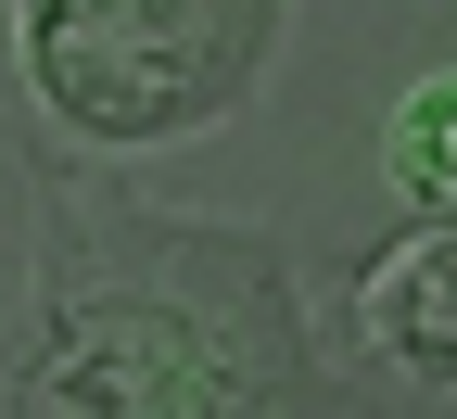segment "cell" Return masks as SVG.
I'll return each mask as SVG.
<instances>
[{
    "label": "cell",
    "instance_id": "cell-1",
    "mask_svg": "<svg viewBox=\"0 0 457 419\" xmlns=\"http://www.w3.org/2000/svg\"><path fill=\"white\" fill-rule=\"evenodd\" d=\"M26 204L38 292L0 343V419H356L267 229L128 204L64 153H26Z\"/></svg>",
    "mask_w": 457,
    "mask_h": 419
},
{
    "label": "cell",
    "instance_id": "cell-2",
    "mask_svg": "<svg viewBox=\"0 0 457 419\" xmlns=\"http://www.w3.org/2000/svg\"><path fill=\"white\" fill-rule=\"evenodd\" d=\"M293 0H13L26 89L89 153H153L267 89Z\"/></svg>",
    "mask_w": 457,
    "mask_h": 419
},
{
    "label": "cell",
    "instance_id": "cell-3",
    "mask_svg": "<svg viewBox=\"0 0 457 419\" xmlns=\"http://www.w3.org/2000/svg\"><path fill=\"white\" fill-rule=\"evenodd\" d=\"M343 343L420 394H457V229H394L343 292Z\"/></svg>",
    "mask_w": 457,
    "mask_h": 419
},
{
    "label": "cell",
    "instance_id": "cell-4",
    "mask_svg": "<svg viewBox=\"0 0 457 419\" xmlns=\"http://www.w3.org/2000/svg\"><path fill=\"white\" fill-rule=\"evenodd\" d=\"M381 178H394V204H407L420 229H457V64L420 77L407 102H394V128H381Z\"/></svg>",
    "mask_w": 457,
    "mask_h": 419
},
{
    "label": "cell",
    "instance_id": "cell-5",
    "mask_svg": "<svg viewBox=\"0 0 457 419\" xmlns=\"http://www.w3.org/2000/svg\"><path fill=\"white\" fill-rule=\"evenodd\" d=\"M0 292H13V165H0Z\"/></svg>",
    "mask_w": 457,
    "mask_h": 419
}]
</instances>
